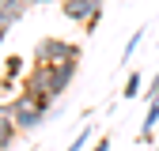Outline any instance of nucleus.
<instances>
[{"label":"nucleus","mask_w":159,"mask_h":151,"mask_svg":"<svg viewBox=\"0 0 159 151\" xmlns=\"http://www.w3.org/2000/svg\"><path fill=\"white\" fill-rule=\"evenodd\" d=\"M8 113H11V121H15L19 132H34L38 125L49 117V102H38V98H30V94L19 91L15 98L8 102Z\"/></svg>","instance_id":"1"},{"label":"nucleus","mask_w":159,"mask_h":151,"mask_svg":"<svg viewBox=\"0 0 159 151\" xmlns=\"http://www.w3.org/2000/svg\"><path fill=\"white\" fill-rule=\"evenodd\" d=\"M80 61V45L65 42V38H42L34 45V64H68Z\"/></svg>","instance_id":"2"},{"label":"nucleus","mask_w":159,"mask_h":151,"mask_svg":"<svg viewBox=\"0 0 159 151\" xmlns=\"http://www.w3.org/2000/svg\"><path fill=\"white\" fill-rule=\"evenodd\" d=\"M61 11L68 23H84L87 30H95L102 19V0H61Z\"/></svg>","instance_id":"3"},{"label":"nucleus","mask_w":159,"mask_h":151,"mask_svg":"<svg viewBox=\"0 0 159 151\" xmlns=\"http://www.w3.org/2000/svg\"><path fill=\"white\" fill-rule=\"evenodd\" d=\"M49 68H53V98H61V94L72 87V80H76L80 61H68V64H49Z\"/></svg>","instance_id":"4"},{"label":"nucleus","mask_w":159,"mask_h":151,"mask_svg":"<svg viewBox=\"0 0 159 151\" xmlns=\"http://www.w3.org/2000/svg\"><path fill=\"white\" fill-rule=\"evenodd\" d=\"M27 0H0V30H8V27H15L19 19L27 15Z\"/></svg>","instance_id":"5"},{"label":"nucleus","mask_w":159,"mask_h":151,"mask_svg":"<svg viewBox=\"0 0 159 151\" xmlns=\"http://www.w3.org/2000/svg\"><path fill=\"white\" fill-rule=\"evenodd\" d=\"M15 136H19V128H15L11 113H8V102H0V151H8L15 144Z\"/></svg>","instance_id":"6"},{"label":"nucleus","mask_w":159,"mask_h":151,"mask_svg":"<svg viewBox=\"0 0 159 151\" xmlns=\"http://www.w3.org/2000/svg\"><path fill=\"white\" fill-rule=\"evenodd\" d=\"M155 128H159V98H152V102H148L144 125H140V140H155Z\"/></svg>","instance_id":"7"},{"label":"nucleus","mask_w":159,"mask_h":151,"mask_svg":"<svg viewBox=\"0 0 159 151\" xmlns=\"http://www.w3.org/2000/svg\"><path fill=\"white\" fill-rule=\"evenodd\" d=\"M140 87H144V80H140V72H133L129 80H125V87H121V98H136V94H140Z\"/></svg>","instance_id":"8"},{"label":"nucleus","mask_w":159,"mask_h":151,"mask_svg":"<svg viewBox=\"0 0 159 151\" xmlns=\"http://www.w3.org/2000/svg\"><path fill=\"white\" fill-rule=\"evenodd\" d=\"M91 136H95V128H84V132H80V136H76V140L68 144V151H84V147L91 144Z\"/></svg>","instance_id":"9"},{"label":"nucleus","mask_w":159,"mask_h":151,"mask_svg":"<svg viewBox=\"0 0 159 151\" xmlns=\"http://www.w3.org/2000/svg\"><path fill=\"white\" fill-rule=\"evenodd\" d=\"M8 80H19V83H23V61H19V57L8 61Z\"/></svg>","instance_id":"10"},{"label":"nucleus","mask_w":159,"mask_h":151,"mask_svg":"<svg viewBox=\"0 0 159 151\" xmlns=\"http://www.w3.org/2000/svg\"><path fill=\"white\" fill-rule=\"evenodd\" d=\"M140 42H144V27H140V30H133V38H129V45H125V53H121V57H125V61H129V57H133V49H136V45H140Z\"/></svg>","instance_id":"11"},{"label":"nucleus","mask_w":159,"mask_h":151,"mask_svg":"<svg viewBox=\"0 0 159 151\" xmlns=\"http://www.w3.org/2000/svg\"><path fill=\"white\" fill-rule=\"evenodd\" d=\"M91 151H110V136H98V140L91 144Z\"/></svg>","instance_id":"12"},{"label":"nucleus","mask_w":159,"mask_h":151,"mask_svg":"<svg viewBox=\"0 0 159 151\" xmlns=\"http://www.w3.org/2000/svg\"><path fill=\"white\" fill-rule=\"evenodd\" d=\"M152 98H159V76H155V80H152V87H148V102Z\"/></svg>","instance_id":"13"},{"label":"nucleus","mask_w":159,"mask_h":151,"mask_svg":"<svg viewBox=\"0 0 159 151\" xmlns=\"http://www.w3.org/2000/svg\"><path fill=\"white\" fill-rule=\"evenodd\" d=\"M0 53H4V30H0Z\"/></svg>","instance_id":"14"},{"label":"nucleus","mask_w":159,"mask_h":151,"mask_svg":"<svg viewBox=\"0 0 159 151\" xmlns=\"http://www.w3.org/2000/svg\"><path fill=\"white\" fill-rule=\"evenodd\" d=\"M27 4H49V0H27Z\"/></svg>","instance_id":"15"},{"label":"nucleus","mask_w":159,"mask_h":151,"mask_svg":"<svg viewBox=\"0 0 159 151\" xmlns=\"http://www.w3.org/2000/svg\"><path fill=\"white\" fill-rule=\"evenodd\" d=\"M152 151H159V144H155V147H152Z\"/></svg>","instance_id":"16"},{"label":"nucleus","mask_w":159,"mask_h":151,"mask_svg":"<svg viewBox=\"0 0 159 151\" xmlns=\"http://www.w3.org/2000/svg\"><path fill=\"white\" fill-rule=\"evenodd\" d=\"M155 136H159V128H155Z\"/></svg>","instance_id":"17"}]
</instances>
